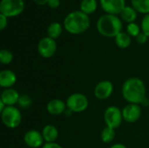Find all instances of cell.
Returning <instances> with one entry per match:
<instances>
[{"label": "cell", "instance_id": "obj_1", "mask_svg": "<svg viewBox=\"0 0 149 148\" xmlns=\"http://www.w3.org/2000/svg\"><path fill=\"white\" fill-rule=\"evenodd\" d=\"M121 93L123 99L127 101L128 104L141 105L147 98L146 85L140 78H129L123 83Z\"/></svg>", "mask_w": 149, "mask_h": 148}, {"label": "cell", "instance_id": "obj_2", "mask_svg": "<svg viewBox=\"0 0 149 148\" xmlns=\"http://www.w3.org/2000/svg\"><path fill=\"white\" fill-rule=\"evenodd\" d=\"M90 26V18L81 10H73L66 15L64 19V27L71 34H81Z\"/></svg>", "mask_w": 149, "mask_h": 148}, {"label": "cell", "instance_id": "obj_3", "mask_svg": "<svg viewBox=\"0 0 149 148\" xmlns=\"http://www.w3.org/2000/svg\"><path fill=\"white\" fill-rule=\"evenodd\" d=\"M97 30L106 38H115L122 31V22L116 15L105 14L98 19Z\"/></svg>", "mask_w": 149, "mask_h": 148}, {"label": "cell", "instance_id": "obj_4", "mask_svg": "<svg viewBox=\"0 0 149 148\" xmlns=\"http://www.w3.org/2000/svg\"><path fill=\"white\" fill-rule=\"evenodd\" d=\"M1 120L3 124L10 129H15L19 126L22 122V114L20 110L14 106H7L1 113Z\"/></svg>", "mask_w": 149, "mask_h": 148}, {"label": "cell", "instance_id": "obj_5", "mask_svg": "<svg viewBox=\"0 0 149 148\" xmlns=\"http://www.w3.org/2000/svg\"><path fill=\"white\" fill-rule=\"evenodd\" d=\"M24 0H1L0 3V14L7 17L18 16L24 11Z\"/></svg>", "mask_w": 149, "mask_h": 148}, {"label": "cell", "instance_id": "obj_6", "mask_svg": "<svg viewBox=\"0 0 149 148\" xmlns=\"http://www.w3.org/2000/svg\"><path fill=\"white\" fill-rule=\"evenodd\" d=\"M65 103H66L67 109H69L72 113H77L86 111L89 105L87 97L83 93H79V92L71 94L67 98Z\"/></svg>", "mask_w": 149, "mask_h": 148}, {"label": "cell", "instance_id": "obj_7", "mask_svg": "<svg viewBox=\"0 0 149 148\" xmlns=\"http://www.w3.org/2000/svg\"><path fill=\"white\" fill-rule=\"evenodd\" d=\"M122 110L116 106L107 107L104 113V121L107 126L113 129H117L120 126L123 121Z\"/></svg>", "mask_w": 149, "mask_h": 148}, {"label": "cell", "instance_id": "obj_8", "mask_svg": "<svg viewBox=\"0 0 149 148\" xmlns=\"http://www.w3.org/2000/svg\"><path fill=\"white\" fill-rule=\"evenodd\" d=\"M38 51L42 58H50L53 57L57 51L56 40L49 37L41 38L38 44Z\"/></svg>", "mask_w": 149, "mask_h": 148}, {"label": "cell", "instance_id": "obj_9", "mask_svg": "<svg viewBox=\"0 0 149 148\" xmlns=\"http://www.w3.org/2000/svg\"><path fill=\"white\" fill-rule=\"evenodd\" d=\"M113 92V85L109 80H102L99 82L93 90L96 99L100 100H106L109 99Z\"/></svg>", "mask_w": 149, "mask_h": 148}, {"label": "cell", "instance_id": "obj_10", "mask_svg": "<svg viewBox=\"0 0 149 148\" xmlns=\"http://www.w3.org/2000/svg\"><path fill=\"white\" fill-rule=\"evenodd\" d=\"M123 120L127 123L137 122L141 116V107L138 104H127L122 109Z\"/></svg>", "mask_w": 149, "mask_h": 148}, {"label": "cell", "instance_id": "obj_11", "mask_svg": "<svg viewBox=\"0 0 149 148\" xmlns=\"http://www.w3.org/2000/svg\"><path fill=\"white\" fill-rule=\"evenodd\" d=\"M24 144L31 148H38L44 146V138L42 133L38 130H29L24 135Z\"/></svg>", "mask_w": 149, "mask_h": 148}, {"label": "cell", "instance_id": "obj_12", "mask_svg": "<svg viewBox=\"0 0 149 148\" xmlns=\"http://www.w3.org/2000/svg\"><path fill=\"white\" fill-rule=\"evenodd\" d=\"M100 5L107 14H120L126 6L125 0H100Z\"/></svg>", "mask_w": 149, "mask_h": 148}, {"label": "cell", "instance_id": "obj_13", "mask_svg": "<svg viewBox=\"0 0 149 148\" xmlns=\"http://www.w3.org/2000/svg\"><path fill=\"white\" fill-rule=\"evenodd\" d=\"M66 109V103L60 99H52L46 105V110L49 113V114L54 116L65 114Z\"/></svg>", "mask_w": 149, "mask_h": 148}, {"label": "cell", "instance_id": "obj_14", "mask_svg": "<svg viewBox=\"0 0 149 148\" xmlns=\"http://www.w3.org/2000/svg\"><path fill=\"white\" fill-rule=\"evenodd\" d=\"M20 94L16 89L8 88L4 89L0 96V100H2L7 106H14L17 104Z\"/></svg>", "mask_w": 149, "mask_h": 148}, {"label": "cell", "instance_id": "obj_15", "mask_svg": "<svg viewBox=\"0 0 149 148\" xmlns=\"http://www.w3.org/2000/svg\"><path fill=\"white\" fill-rule=\"evenodd\" d=\"M17 82L16 73L10 70L5 69L0 72V86L4 89L11 88Z\"/></svg>", "mask_w": 149, "mask_h": 148}, {"label": "cell", "instance_id": "obj_16", "mask_svg": "<svg viewBox=\"0 0 149 148\" xmlns=\"http://www.w3.org/2000/svg\"><path fill=\"white\" fill-rule=\"evenodd\" d=\"M42 135L45 143L56 142L58 137V130L54 125H46L42 130Z\"/></svg>", "mask_w": 149, "mask_h": 148}, {"label": "cell", "instance_id": "obj_17", "mask_svg": "<svg viewBox=\"0 0 149 148\" xmlns=\"http://www.w3.org/2000/svg\"><path fill=\"white\" fill-rule=\"evenodd\" d=\"M115 44L121 49H126L130 46L132 42V37L125 31H121L115 38Z\"/></svg>", "mask_w": 149, "mask_h": 148}, {"label": "cell", "instance_id": "obj_18", "mask_svg": "<svg viewBox=\"0 0 149 148\" xmlns=\"http://www.w3.org/2000/svg\"><path fill=\"white\" fill-rule=\"evenodd\" d=\"M120 17L124 21L127 22L128 24L134 23L137 18V11L133 6L126 5L125 8L120 12Z\"/></svg>", "mask_w": 149, "mask_h": 148}, {"label": "cell", "instance_id": "obj_19", "mask_svg": "<svg viewBox=\"0 0 149 148\" xmlns=\"http://www.w3.org/2000/svg\"><path fill=\"white\" fill-rule=\"evenodd\" d=\"M62 31H63V27L61 24H59L58 22L51 23L47 28V37L53 39H57L61 36Z\"/></svg>", "mask_w": 149, "mask_h": 148}, {"label": "cell", "instance_id": "obj_20", "mask_svg": "<svg viewBox=\"0 0 149 148\" xmlns=\"http://www.w3.org/2000/svg\"><path fill=\"white\" fill-rule=\"evenodd\" d=\"M97 0H82L80 3V10L86 14H92L97 9Z\"/></svg>", "mask_w": 149, "mask_h": 148}, {"label": "cell", "instance_id": "obj_21", "mask_svg": "<svg viewBox=\"0 0 149 148\" xmlns=\"http://www.w3.org/2000/svg\"><path fill=\"white\" fill-rule=\"evenodd\" d=\"M131 3L136 11L149 14V0H131Z\"/></svg>", "mask_w": 149, "mask_h": 148}, {"label": "cell", "instance_id": "obj_22", "mask_svg": "<svg viewBox=\"0 0 149 148\" xmlns=\"http://www.w3.org/2000/svg\"><path fill=\"white\" fill-rule=\"evenodd\" d=\"M100 138L104 143H107V144L111 143L115 138V129L106 126L105 128H103L101 132Z\"/></svg>", "mask_w": 149, "mask_h": 148}, {"label": "cell", "instance_id": "obj_23", "mask_svg": "<svg viewBox=\"0 0 149 148\" xmlns=\"http://www.w3.org/2000/svg\"><path fill=\"white\" fill-rule=\"evenodd\" d=\"M13 53L6 49H3L0 51V62L3 65H9L13 60Z\"/></svg>", "mask_w": 149, "mask_h": 148}, {"label": "cell", "instance_id": "obj_24", "mask_svg": "<svg viewBox=\"0 0 149 148\" xmlns=\"http://www.w3.org/2000/svg\"><path fill=\"white\" fill-rule=\"evenodd\" d=\"M32 104V99L31 98L27 95V94H21L17 102V105L19 107L23 108V109H26L28 107H30Z\"/></svg>", "mask_w": 149, "mask_h": 148}, {"label": "cell", "instance_id": "obj_25", "mask_svg": "<svg viewBox=\"0 0 149 148\" xmlns=\"http://www.w3.org/2000/svg\"><path fill=\"white\" fill-rule=\"evenodd\" d=\"M127 32L131 36L136 38L140 33H141V29L140 26L136 23H130L127 26Z\"/></svg>", "mask_w": 149, "mask_h": 148}, {"label": "cell", "instance_id": "obj_26", "mask_svg": "<svg viewBox=\"0 0 149 148\" xmlns=\"http://www.w3.org/2000/svg\"><path fill=\"white\" fill-rule=\"evenodd\" d=\"M141 31L149 38V14H147L141 21Z\"/></svg>", "mask_w": 149, "mask_h": 148}, {"label": "cell", "instance_id": "obj_27", "mask_svg": "<svg viewBox=\"0 0 149 148\" xmlns=\"http://www.w3.org/2000/svg\"><path fill=\"white\" fill-rule=\"evenodd\" d=\"M136 38V41L139 43V44H145V43H147V41H148V37L146 35V34H144L142 31L135 38Z\"/></svg>", "mask_w": 149, "mask_h": 148}, {"label": "cell", "instance_id": "obj_28", "mask_svg": "<svg viewBox=\"0 0 149 148\" xmlns=\"http://www.w3.org/2000/svg\"><path fill=\"white\" fill-rule=\"evenodd\" d=\"M8 24V19L7 17H5L3 14H0V30H3Z\"/></svg>", "mask_w": 149, "mask_h": 148}, {"label": "cell", "instance_id": "obj_29", "mask_svg": "<svg viewBox=\"0 0 149 148\" xmlns=\"http://www.w3.org/2000/svg\"><path fill=\"white\" fill-rule=\"evenodd\" d=\"M47 4L49 5V7H51L52 9H56L59 6L60 0H48Z\"/></svg>", "mask_w": 149, "mask_h": 148}, {"label": "cell", "instance_id": "obj_30", "mask_svg": "<svg viewBox=\"0 0 149 148\" xmlns=\"http://www.w3.org/2000/svg\"><path fill=\"white\" fill-rule=\"evenodd\" d=\"M42 148H63L57 142H51V143H45Z\"/></svg>", "mask_w": 149, "mask_h": 148}, {"label": "cell", "instance_id": "obj_31", "mask_svg": "<svg viewBox=\"0 0 149 148\" xmlns=\"http://www.w3.org/2000/svg\"><path fill=\"white\" fill-rule=\"evenodd\" d=\"M38 5H45L48 3V0H33Z\"/></svg>", "mask_w": 149, "mask_h": 148}, {"label": "cell", "instance_id": "obj_32", "mask_svg": "<svg viewBox=\"0 0 149 148\" xmlns=\"http://www.w3.org/2000/svg\"><path fill=\"white\" fill-rule=\"evenodd\" d=\"M110 148H127V147L123 144H120V143H117V144H114Z\"/></svg>", "mask_w": 149, "mask_h": 148}, {"label": "cell", "instance_id": "obj_33", "mask_svg": "<svg viewBox=\"0 0 149 148\" xmlns=\"http://www.w3.org/2000/svg\"><path fill=\"white\" fill-rule=\"evenodd\" d=\"M141 105H142V106H148V105H149L148 99V98H146V99H145V100L141 103Z\"/></svg>", "mask_w": 149, "mask_h": 148}]
</instances>
